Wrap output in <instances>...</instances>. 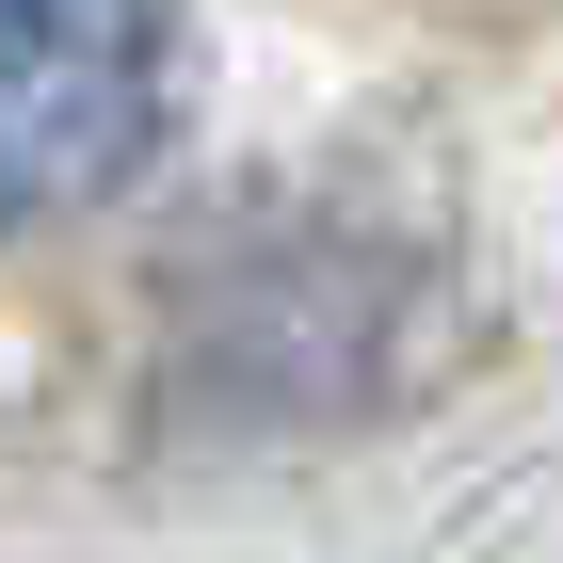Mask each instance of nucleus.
I'll list each match as a JSON object with an SVG mask.
<instances>
[{
    "label": "nucleus",
    "instance_id": "f257e3e1",
    "mask_svg": "<svg viewBox=\"0 0 563 563\" xmlns=\"http://www.w3.org/2000/svg\"><path fill=\"white\" fill-rule=\"evenodd\" d=\"M177 0H0V225L113 194L162 130Z\"/></svg>",
    "mask_w": 563,
    "mask_h": 563
}]
</instances>
